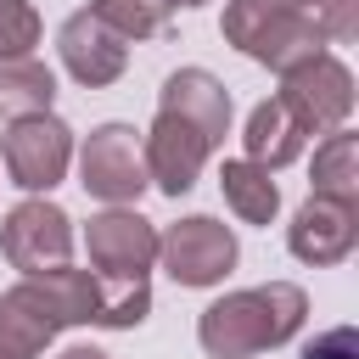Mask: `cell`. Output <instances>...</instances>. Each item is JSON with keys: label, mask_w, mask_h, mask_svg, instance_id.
<instances>
[{"label": "cell", "mask_w": 359, "mask_h": 359, "mask_svg": "<svg viewBox=\"0 0 359 359\" xmlns=\"http://www.w3.org/2000/svg\"><path fill=\"white\" fill-rule=\"evenodd\" d=\"M303 320H309V292L292 280H269V286L224 292L219 303H208L196 320V342L208 359H252L264 348L292 342Z\"/></svg>", "instance_id": "1"}, {"label": "cell", "mask_w": 359, "mask_h": 359, "mask_svg": "<svg viewBox=\"0 0 359 359\" xmlns=\"http://www.w3.org/2000/svg\"><path fill=\"white\" fill-rule=\"evenodd\" d=\"M280 101L303 123V135H331L353 112V73H348V62L320 50V56H309V62L280 73Z\"/></svg>", "instance_id": "2"}, {"label": "cell", "mask_w": 359, "mask_h": 359, "mask_svg": "<svg viewBox=\"0 0 359 359\" xmlns=\"http://www.w3.org/2000/svg\"><path fill=\"white\" fill-rule=\"evenodd\" d=\"M79 185L112 208H129L151 180H146V157H140V135L129 123H95L79 146Z\"/></svg>", "instance_id": "3"}, {"label": "cell", "mask_w": 359, "mask_h": 359, "mask_svg": "<svg viewBox=\"0 0 359 359\" xmlns=\"http://www.w3.org/2000/svg\"><path fill=\"white\" fill-rule=\"evenodd\" d=\"M0 157H6V174L17 191L39 196L50 185H62L67 163H73V129L50 112H34V118H11L6 140H0Z\"/></svg>", "instance_id": "4"}, {"label": "cell", "mask_w": 359, "mask_h": 359, "mask_svg": "<svg viewBox=\"0 0 359 359\" xmlns=\"http://www.w3.org/2000/svg\"><path fill=\"white\" fill-rule=\"evenodd\" d=\"M157 258L180 286H219L236 269V236H230V224L191 213L157 236Z\"/></svg>", "instance_id": "5"}, {"label": "cell", "mask_w": 359, "mask_h": 359, "mask_svg": "<svg viewBox=\"0 0 359 359\" xmlns=\"http://www.w3.org/2000/svg\"><path fill=\"white\" fill-rule=\"evenodd\" d=\"M0 247H6L11 269H22V275L62 269V264L73 258V219H67L56 202L28 196V202H17V208L6 213V224H0Z\"/></svg>", "instance_id": "6"}, {"label": "cell", "mask_w": 359, "mask_h": 359, "mask_svg": "<svg viewBox=\"0 0 359 359\" xmlns=\"http://www.w3.org/2000/svg\"><path fill=\"white\" fill-rule=\"evenodd\" d=\"M56 50H62V67L84 84V90H101V84H118L123 67H129V39L101 22L90 6L73 11L62 28H56Z\"/></svg>", "instance_id": "7"}, {"label": "cell", "mask_w": 359, "mask_h": 359, "mask_svg": "<svg viewBox=\"0 0 359 359\" xmlns=\"http://www.w3.org/2000/svg\"><path fill=\"white\" fill-rule=\"evenodd\" d=\"M140 157H146V180L163 191V196H185L202 174V163L213 157V146L174 112H157L146 140H140Z\"/></svg>", "instance_id": "8"}, {"label": "cell", "mask_w": 359, "mask_h": 359, "mask_svg": "<svg viewBox=\"0 0 359 359\" xmlns=\"http://www.w3.org/2000/svg\"><path fill=\"white\" fill-rule=\"evenodd\" d=\"M353 241H359V202H337V196H314L309 191V202L286 224L292 258H303L314 269L320 264H342L353 252Z\"/></svg>", "instance_id": "9"}, {"label": "cell", "mask_w": 359, "mask_h": 359, "mask_svg": "<svg viewBox=\"0 0 359 359\" xmlns=\"http://www.w3.org/2000/svg\"><path fill=\"white\" fill-rule=\"evenodd\" d=\"M84 247L101 275H146L157 264V224L135 208H107L84 224Z\"/></svg>", "instance_id": "10"}, {"label": "cell", "mask_w": 359, "mask_h": 359, "mask_svg": "<svg viewBox=\"0 0 359 359\" xmlns=\"http://www.w3.org/2000/svg\"><path fill=\"white\" fill-rule=\"evenodd\" d=\"M56 331H62V309L39 275H22L11 292H0V348L11 359H39Z\"/></svg>", "instance_id": "11"}, {"label": "cell", "mask_w": 359, "mask_h": 359, "mask_svg": "<svg viewBox=\"0 0 359 359\" xmlns=\"http://www.w3.org/2000/svg\"><path fill=\"white\" fill-rule=\"evenodd\" d=\"M157 112L185 118L208 146H219V140L230 135V90H224L208 67H180V73H168L163 90H157Z\"/></svg>", "instance_id": "12"}, {"label": "cell", "mask_w": 359, "mask_h": 359, "mask_svg": "<svg viewBox=\"0 0 359 359\" xmlns=\"http://www.w3.org/2000/svg\"><path fill=\"white\" fill-rule=\"evenodd\" d=\"M303 123L286 112V101L280 95H269V101H258L252 112H247V129H241V146H247V163H258V168H286V163H297L303 157Z\"/></svg>", "instance_id": "13"}, {"label": "cell", "mask_w": 359, "mask_h": 359, "mask_svg": "<svg viewBox=\"0 0 359 359\" xmlns=\"http://www.w3.org/2000/svg\"><path fill=\"white\" fill-rule=\"evenodd\" d=\"M56 73L39 56H0V118H34L50 112Z\"/></svg>", "instance_id": "14"}, {"label": "cell", "mask_w": 359, "mask_h": 359, "mask_svg": "<svg viewBox=\"0 0 359 359\" xmlns=\"http://www.w3.org/2000/svg\"><path fill=\"white\" fill-rule=\"evenodd\" d=\"M219 191H224V202L236 208L241 224H269L280 213V185L269 180V168H258L247 157H230L219 168Z\"/></svg>", "instance_id": "15"}, {"label": "cell", "mask_w": 359, "mask_h": 359, "mask_svg": "<svg viewBox=\"0 0 359 359\" xmlns=\"http://www.w3.org/2000/svg\"><path fill=\"white\" fill-rule=\"evenodd\" d=\"M314 196L359 202V135L342 123L314 146Z\"/></svg>", "instance_id": "16"}, {"label": "cell", "mask_w": 359, "mask_h": 359, "mask_svg": "<svg viewBox=\"0 0 359 359\" xmlns=\"http://www.w3.org/2000/svg\"><path fill=\"white\" fill-rule=\"evenodd\" d=\"M101 22H112L123 39H157L174 22V0H90Z\"/></svg>", "instance_id": "17"}, {"label": "cell", "mask_w": 359, "mask_h": 359, "mask_svg": "<svg viewBox=\"0 0 359 359\" xmlns=\"http://www.w3.org/2000/svg\"><path fill=\"white\" fill-rule=\"evenodd\" d=\"M275 11H309L314 17V0H224V17H219V34L230 39V45H241L264 17H275ZM320 22V17H314ZM325 34V28H320Z\"/></svg>", "instance_id": "18"}, {"label": "cell", "mask_w": 359, "mask_h": 359, "mask_svg": "<svg viewBox=\"0 0 359 359\" xmlns=\"http://www.w3.org/2000/svg\"><path fill=\"white\" fill-rule=\"evenodd\" d=\"M39 45V11L28 0H0V56H34Z\"/></svg>", "instance_id": "19"}, {"label": "cell", "mask_w": 359, "mask_h": 359, "mask_svg": "<svg viewBox=\"0 0 359 359\" xmlns=\"http://www.w3.org/2000/svg\"><path fill=\"white\" fill-rule=\"evenodd\" d=\"M303 359H359V331L353 325H331L303 348Z\"/></svg>", "instance_id": "20"}, {"label": "cell", "mask_w": 359, "mask_h": 359, "mask_svg": "<svg viewBox=\"0 0 359 359\" xmlns=\"http://www.w3.org/2000/svg\"><path fill=\"white\" fill-rule=\"evenodd\" d=\"M56 359H112V353H101V348H90V342H79V348H62Z\"/></svg>", "instance_id": "21"}, {"label": "cell", "mask_w": 359, "mask_h": 359, "mask_svg": "<svg viewBox=\"0 0 359 359\" xmlns=\"http://www.w3.org/2000/svg\"><path fill=\"white\" fill-rule=\"evenodd\" d=\"M174 6H202V0H174Z\"/></svg>", "instance_id": "22"}, {"label": "cell", "mask_w": 359, "mask_h": 359, "mask_svg": "<svg viewBox=\"0 0 359 359\" xmlns=\"http://www.w3.org/2000/svg\"><path fill=\"white\" fill-rule=\"evenodd\" d=\"M0 359H11V353H6V348H0Z\"/></svg>", "instance_id": "23"}]
</instances>
